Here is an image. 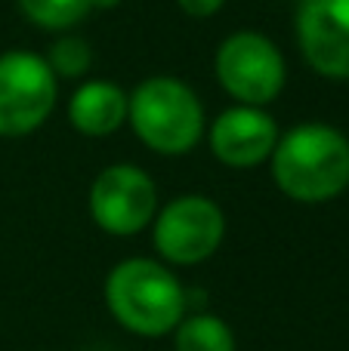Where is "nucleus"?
Instances as JSON below:
<instances>
[{
    "label": "nucleus",
    "instance_id": "6",
    "mask_svg": "<svg viewBox=\"0 0 349 351\" xmlns=\"http://www.w3.org/2000/svg\"><path fill=\"white\" fill-rule=\"evenodd\" d=\"M226 213L204 194H183L161 206L152 222V243L170 265H198L220 250Z\"/></svg>",
    "mask_w": 349,
    "mask_h": 351
},
{
    "label": "nucleus",
    "instance_id": "14",
    "mask_svg": "<svg viewBox=\"0 0 349 351\" xmlns=\"http://www.w3.org/2000/svg\"><path fill=\"white\" fill-rule=\"evenodd\" d=\"M226 0H177V6L192 19H210L223 10Z\"/></svg>",
    "mask_w": 349,
    "mask_h": 351
},
{
    "label": "nucleus",
    "instance_id": "5",
    "mask_svg": "<svg viewBox=\"0 0 349 351\" xmlns=\"http://www.w3.org/2000/svg\"><path fill=\"white\" fill-rule=\"evenodd\" d=\"M59 99V77L31 49L0 56V136L22 139L47 123Z\"/></svg>",
    "mask_w": 349,
    "mask_h": 351
},
{
    "label": "nucleus",
    "instance_id": "15",
    "mask_svg": "<svg viewBox=\"0 0 349 351\" xmlns=\"http://www.w3.org/2000/svg\"><path fill=\"white\" fill-rule=\"evenodd\" d=\"M124 0H90L93 10H115V6H121Z\"/></svg>",
    "mask_w": 349,
    "mask_h": 351
},
{
    "label": "nucleus",
    "instance_id": "3",
    "mask_svg": "<svg viewBox=\"0 0 349 351\" xmlns=\"http://www.w3.org/2000/svg\"><path fill=\"white\" fill-rule=\"evenodd\" d=\"M127 123L148 152L164 158L189 154L207 130L201 99L170 74H155L127 93Z\"/></svg>",
    "mask_w": 349,
    "mask_h": 351
},
{
    "label": "nucleus",
    "instance_id": "2",
    "mask_svg": "<svg viewBox=\"0 0 349 351\" xmlns=\"http://www.w3.org/2000/svg\"><path fill=\"white\" fill-rule=\"evenodd\" d=\"M105 302L124 330L146 339L173 333L185 317V290L158 259H124L105 278Z\"/></svg>",
    "mask_w": 349,
    "mask_h": 351
},
{
    "label": "nucleus",
    "instance_id": "11",
    "mask_svg": "<svg viewBox=\"0 0 349 351\" xmlns=\"http://www.w3.org/2000/svg\"><path fill=\"white\" fill-rule=\"evenodd\" d=\"M173 348L177 351H235V333L216 315L183 317L179 327L173 330Z\"/></svg>",
    "mask_w": 349,
    "mask_h": 351
},
{
    "label": "nucleus",
    "instance_id": "10",
    "mask_svg": "<svg viewBox=\"0 0 349 351\" xmlns=\"http://www.w3.org/2000/svg\"><path fill=\"white\" fill-rule=\"evenodd\" d=\"M68 123L90 139L117 133L127 123V93L115 80H84L68 99Z\"/></svg>",
    "mask_w": 349,
    "mask_h": 351
},
{
    "label": "nucleus",
    "instance_id": "1",
    "mask_svg": "<svg viewBox=\"0 0 349 351\" xmlns=\"http://www.w3.org/2000/svg\"><path fill=\"white\" fill-rule=\"evenodd\" d=\"M272 182L297 204H325L349 188V139L331 123L309 121L278 136Z\"/></svg>",
    "mask_w": 349,
    "mask_h": 351
},
{
    "label": "nucleus",
    "instance_id": "13",
    "mask_svg": "<svg viewBox=\"0 0 349 351\" xmlns=\"http://www.w3.org/2000/svg\"><path fill=\"white\" fill-rule=\"evenodd\" d=\"M47 65L53 68L56 77H65V80H78L87 77L93 68V47L78 34H62L59 40H53L49 53L43 56Z\"/></svg>",
    "mask_w": 349,
    "mask_h": 351
},
{
    "label": "nucleus",
    "instance_id": "8",
    "mask_svg": "<svg viewBox=\"0 0 349 351\" xmlns=\"http://www.w3.org/2000/svg\"><path fill=\"white\" fill-rule=\"evenodd\" d=\"M294 31L315 74L349 80V0H300Z\"/></svg>",
    "mask_w": 349,
    "mask_h": 351
},
{
    "label": "nucleus",
    "instance_id": "12",
    "mask_svg": "<svg viewBox=\"0 0 349 351\" xmlns=\"http://www.w3.org/2000/svg\"><path fill=\"white\" fill-rule=\"evenodd\" d=\"M16 3L43 31H71L93 12L90 0H16Z\"/></svg>",
    "mask_w": 349,
    "mask_h": 351
},
{
    "label": "nucleus",
    "instance_id": "7",
    "mask_svg": "<svg viewBox=\"0 0 349 351\" xmlns=\"http://www.w3.org/2000/svg\"><path fill=\"white\" fill-rule=\"evenodd\" d=\"M90 216L115 237H133L158 216L155 179L136 164H111L90 185Z\"/></svg>",
    "mask_w": 349,
    "mask_h": 351
},
{
    "label": "nucleus",
    "instance_id": "9",
    "mask_svg": "<svg viewBox=\"0 0 349 351\" xmlns=\"http://www.w3.org/2000/svg\"><path fill=\"white\" fill-rule=\"evenodd\" d=\"M278 127L266 108L254 105H232L220 111L207 130L210 152L220 164L232 170H251L272 158L278 142Z\"/></svg>",
    "mask_w": 349,
    "mask_h": 351
},
{
    "label": "nucleus",
    "instance_id": "4",
    "mask_svg": "<svg viewBox=\"0 0 349 351\" xmlns=\"http://www.w3.org/2000/svg\"><path fill=\"white\" fill-rule=\"evenodd\" d=\"M216 84L235 99V105L266 108L275 102L288 80V65L275 43L260 31H235L214 56Z\"/></svg>",
    "mask_w": 349,
    "mask_h": 351
}]
</instances>
